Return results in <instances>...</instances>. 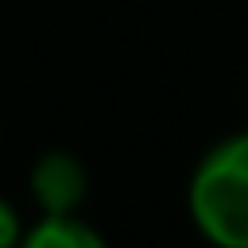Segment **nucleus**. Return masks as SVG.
Returning a JSON list of instances; mask_svg holds the SVG:
<instances>
[{
	"label": "nucleus",
	"mask_w": 248,
	"mask_h": 248,
	"mask_svg": "<svg viewBox=\"0 0 248 248\" xmlns=\"http://www.w3.org/2000/svg\"><path fill=\"white\" fill-rule=\"evenodd\" d=\"M19 236H23V217L0 194V248H19Z\"/></svg>",
	"instance_id": "nucleus-4"
},
{
	"label": "nucleus",
	"mask_w": 248,
	"mask_h": 248,
	"mask_svg": "<svg viewBox=\"0 0 248 248\" xmlns=\"http://www.w3.org/2000/svg\"><path fill=\"white\" fill-rule=\"evenodd\" d=\"M27 190H31V202L43 209V217H66L81 209L89 194V170L74 151L54 147L31 163Z\"/></svg>",
	"instance_id": "nucleus-2"
},
{
	"label": "nucleus",
	"mask_w": 248,
	"mask_h": 248,
	"mask_svg": "<svg viewBox=\"0 0 248 248\" xmlns=\"http://www.w3.org/2000/svg\"><path fill=\"white\" fill-rule=\"evenodd\" d=\"M19 248H108V240L78 213L66 217H39L31 229H23Z\"/></svg>",
	"instance_id": "nucleus-3"
},
{
	"label": "nucleus",
	"mask_w": 248,
	"mask_h": 248,
	"mask_svg": "<svg viewBox=\"0 0 248 248\" xmlns=\"http://www.w3.org/2000/svg\"><path fill=\"white\" fill-rule=\"evenodd\" d=\"M186 213L213 248H248V128L221 136L186 182Z\"/></svg>",
	"instance_id": "nucleus-1"
}]
</instances>
